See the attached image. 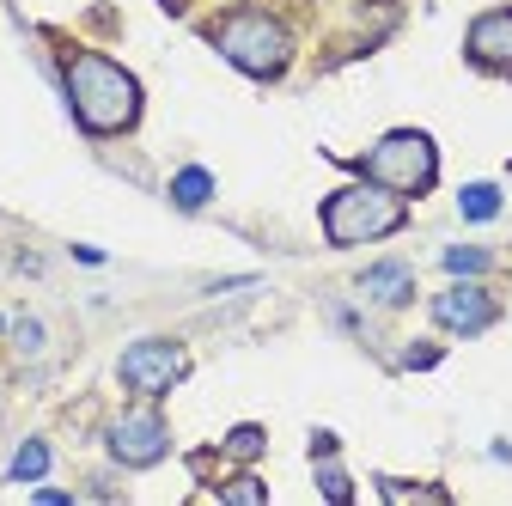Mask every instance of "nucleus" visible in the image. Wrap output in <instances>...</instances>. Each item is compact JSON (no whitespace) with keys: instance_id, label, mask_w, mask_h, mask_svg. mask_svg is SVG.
I'll return each instance as SVG.
<instances>
[{"instance_id":"f257e3e1","label":"nucleus","mask_w":512,"mask_h":506,"mask_svg":"<svg viewBox=\"0 0 512 506\" xmlns=\"http://www.w3.org/2000/svg\"><path fill=\"white\" fill-rule=\"evenodd\" d=\"M68 98H74L80 129H92V135H122L141 116L135 74L116 68L110 55H68Z\"/></svg>"},{"instance_id":"f03ea898","label":"nucleus","mask_w":512,"mask_h":506,"mask_svg":"<svg viewBox=\"0 0 512 506\" xmlns=\"http://www.w3.org/2000/svg\"><path fill=\"white\" fill-rule=\"evenodd\" d=\"M397 226H403V202L384 183H354V189H336V196L324 202L330 244H366V238H384Z\"/></svg>"},{"instance_id":"7ed1b4c3","label":"nucleus","mask_w":512,"mask_h":506,"mask_svg":"<svg viewBox=\"0 0 512 506\" xmlns=\"http://www.w3.org/2000/svg\"><path fill=\"white\" fill-rule=\"evenodd\" d=\"M214 49L232 61V68L256 74V80H269L287 68V31L269 19V13H232L214 25Z\"/></svg>"},{"instance_id":"20e7f679","label":"nucleus","mask_w":512,"mask_h":506,"mask_svg":"<svg viewBox=\"0 0 512 506\" xmlns=\"http://www.w3.org/2000/svg\"><path fill=\"white\" fill-rule=\"evenodd\" d=\"M360 171H366L372 183H384L391 196H421V189H433V177H439V153H433L427 135L397 129V135H384V141L366 153Z\"/></svg>"},{"instance_id":"39448f33","label":"nucleus","mask_w":512,"mask_h":506,"mask_svg":"<svg viewBox=\"0 0 512 506\" xmlns=\"http://www.w3.org/2000/svg\"><path fill=\"white\" fill-rule=\"evenodd\" d=\"M183 372H189V354H183L177 342H135V348L122 354V385L141 391V397L171 391Z\"/></svg>"},{"instance_id":"423d86ee","label":"nucleus","mask_w":512,"mask_h":506,"mask_svg":"<svg viewBox=\"0 0 512 506\" xmlns=\"http://www.w3.org/2000/svg\"><path fill=\"white\" fill-rule=\"evenodd\" d=\"M110 458L116 464H159L165 458V421L153 415V409H128V415H116V427H110Z\"/></svg>"},{"instance_id":"0eeeda50","label":"nucleus","mask_w":512,"mask_h":506,"mask_svg":"<svg viewBox=\"0 0 512 506\" xmlns=\"http://www.w3.org/2000/svg\"><path fill=\"white\" fill-rule=\"evenodd\" d=\"M433 318H439L445 330L470 336V330H488V324H494V299H488L482 287H452V293L433 299Z\"/></svg>"},{"instance_id":"6e6552de","label":"nucleus","mask_w":512,"mask_h":506,"mask_svg":"<svg viewBox=\"0 0 512 506\" xmlns=\"http://www.w3.org/2000/svg\"><path fill=\"white\" fill-rule=\"evenodd\" d=\"M470 61L488 74H506L512 68V13H482L470 25Z\"/></svg>"},{"instance_id":"1a4fd4ad","label":"nucleus","mask_w":512,"mask_h":506,"mask_svg":"<svg viewBox=\"0 0 512 506\" xmlns=\"http://www.w3.org/2000/svg\"><path fill=\"white\" fill-rule=\"evenodd\" d=\"M360 287H366L372 299H384V305H403V299H409V269H403V263L366 269V275H360Z\"/></svg>"},{"instance_id":"9d476101","label":"nucleus","mask_w":512,"mask_h":506,"mask_svg":"<svg viewBox=\"0 0 512 506\" xmlns=\"http://www.w3.org/2000/svg\"><path fill=\"white\" fill-rule=\"evenodd\" d=\"M214 196V177L208 171H177V183H171V202L177 208H202Z\"/></svg>"},{"instance_id":"9b49d317","label":"nucleus","mask_w":512,"mask_h":506,"mask_svg":"<svg viewBox=\"0 0 512 506\" xmlns=\"http://www.w3.org/2000/svg\"><path fill=\"white\" fill-rule=\"evenodd\" d=\"M458 208H464V220H494L500 214V189L494 183H470L458 196Z\"/></svg>"},{"instance_id":"f8f14e48","label":"nucleus","mask_w":512,"mask_h":506,"mask_svg":"<svg viewBox=\"0 0 512 506\" xmlns=\"http://www.w3.org/2000/svg\"><path fill=\"white\" fill-rule=\"evenodd\" d=\"M43 470H49V446H43V439H25L19 458H13V482H31V476H43Z\"/></svg>"},{"instance_id":"ddd939ff","label":"nucleus","mask_w":512,"mask_h":506,"mask_svg":"<svg viewBox=\"0 0 512 506\" xmlns=\"http://www.w3.org/2000/svg\"><path fill=\"white\" fill-rule=\"evenodd\" d=\"M445 269H452V275H482L488 269V250H445Z\"/></svg>"},{"instance_id":"4468645a","label":"nucleus","mask_w":512,"mask_h":506,"mask_svg":"<svg viewBox=\"0 0 512 506\" xmlns=\"http://www.w3.org/2000/svg\"><path fill=\"white\" fill-rule=\"evenodd\" d=\"M226 452H232V458H238V464H250V458H256V452H263V427H238V433H232V439H226Z\"/></svg>"},{"instance_id":"2eb2a0df","label":"nucleus","mask_w":512,"mask_h":506,"mask_svg":"<svg viewBox=\"0 0 512 506\" xmlns=\"http://www.w3.org/2000/svg\"><path fill=\"white\" fill-rule=\"evenodd\" d=\"M317 482H324L330 500H348V476H342V470H317Z\"/></svg>"},{"instance_id":"dca6fc26","label":"nucleus","mask_w":512,"mask_h":506,"mask_svg":"<svg viewBox=\"0 0 512 506\" xmlns=\"http://www.w3.org/2000/svg\"><path fill=\"white\" fill-rule=\"evenodd\" d=\"M13 336H19V348H25V354H37V348H43V324H31V318H25Z\"/></svg>"},{"instance_id":"f3484780","label":"nucleus","mask_w":512,"mask_h":506,"mask_svg":"<svg viewBox=\"0 0 512 506\" xmlns=\"http://www.w3.org/2000/svg\"><path fill=\"white\" fill-rule=\"evenodd\" d=\"M226 500H263V482H232V488H220Z\"/></svg>"},{"instance_id":"a211bd4d","label":"nucleus","mask_w":512,"mask_h":506,"mask_svg":"<svg viewBox=\"0 0 512 506\" xmlns=\"http://www.w3.org/2000/svg\"><path fill=\"white\" fill-rule=\"evenodd\" d=\"M165 7H183V0H165Z\"/></svg>"}]
</instances>
